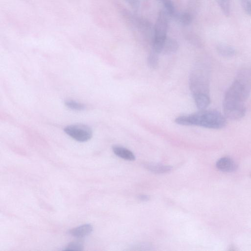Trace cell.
Masks as SVG:
<instances>
[{"label": "cell", "mask_w": 251, "mask_h": 251, "mask_svg": "<svg viewBox=\"0 0 251 251\" xmlns=\"http://www.w3.org/2000/svg\"><path fill=\"white\" fill-rule=\"evenodd\" d=\"M251 92V72L240 70L226 91L223 102L224 115L226 119L237 120L246 113V102Z\"/></svg>", "instance_id": "1"}, {"label": "cell", "mask_w": 251, "mask_h": 251, "mask_svg": "<svg viewBox=\"0 0 251 251\" xmlns=\"http://www.w3.org/2000/svg\"><path fill=\"white\" fill-rule=\"evenodd\" d=\"M210 68L203 63L198 64L190 76V89L200 110L205 109L210 103Z\"/></svg>", "instance_id": "2"}, {"label": "cell", "mask_w": 251, "mask_h": 251, "mask_svg": "<svg viewBox=\"0 0 251 251\" xmlns=\"http://www.w3.org/2000/svg\"><path fill=\"white\" fill-rule=\"evenodd\" d=\"M226 119L224 114L217 110L204 109L193 114L179 116L175 119V122L180 125L219 129L226 126Z\"/></svg>", "instance_id": "3"}, {"label": "cell", "mask_w": 251, "mask_h": 251, "mask_svg": "<svg viewBox=\"0 0 251 251\" xmlns=\"http://www.w3.org/2000/svg\"><path fill=\"white\" fill-rule=\"evenodd\" d=\"M170 16L164 10H160L158 14L155 25L152 40V50L159 54L167 39Z\"/></svg>", "instance_id": "4"}, {"label": "cell", "mask_w": 251, "mask_h": 251, "mask_svg": "<svg viewBox=\"0 0 251 251\" xmlns=\"http://www.w3.org/2000/svg\"><path fill=\"white\" fill-rule=\"evenodd\" d=\"M122 15L126 21L143 35L151 42L153 36L154 25L147 19L132 13L128 10L124 9Z\"/></svg>", "instance_id": "5"}, {"label": "cell", "mask_w": 251, "mask_h": 251, "mask_svg": "<svg viewBox=\"0 0 251 251\" xmlns=\"http://www.w3.org/2000/svg\"><path fill=\"white\" fill-rule=\"evenodd\" d=\"M64 132L74 139L79 142H86L92 136L91 128L85 125L75 124L66 126Z\"/></svg>", "instance_id": "6"}, {"label": "cell", "mask_w": 251, "mask_h": 251, "mask_svg": "<svg viewBox=\"0 0 251 251\" xmlns=\"http://www.w3.org/2000/svg\"><path fill=\"white\" fill-rule=\"evenodd\" d=\"M216 167L219 170L225 172H233L237 167L235 162L227 157L219 159L216 163Z\"/></svg>", "instance_id": "7"}, {"label": "cell", "mask_w": 251, "mask_h": 251, "mask_svg": "<svg viewBox=\"0 0 251 251\" xmlns=\"http://www.w3.org/2000/svg\"><path fill=\"white\" fill-rule=\"evenodd\" d=\"M92 230L91 225L84 224L70 230L69 233L75 237L82 238L89 235Z\"/></svg>", "instance_id": "8"}, {"label": "cell", "mask_w": 251, "mask_h": 251, "mask_svg": "<svg viewBox=\"0 0 251 251\" xmlns=\"http://www.w3.org/2000/svg\"><path fill=\"white\" fill-rule=\"evenodd\" d=\"M178 46V42L176 40L168 37L161 53L167 55L174 53L177 50Z\"/></svg>", "instance_id": "9"}, {"label": "cell", "mask_w": 251, "mask_h": 251, "mask_svg": "<svg viewBox=\"0 0 251 251\" xmlns=\"http://www.w3.org/2000/svg\"><path fill=\"white\" fill-rule=\"evenodd\" d=\"M112 150L116 155L123 159L132 161L135 158L132 152L124 147L115 146L113 147Z\"/></svg>", "instance_id": "10"}, {"label": "cell", "mask_w": 251, "mask_h": 251, "mask_svg": "<svg viewBox=\"0 0 251 251\" xmlns=\"http://www.w3.org/2000/svg\"><path fill=\"white\" fill-rule=\"evenodd\" d=\"M216 50L219 54L225 57L233 56L236 52L235 49L232 46L223 43L218 44Z\"/></svg>", "instance_id": "11"}, {"label": "cell", "mask_w": 251, "mask_h": 251, "mask_svg": "<svg viewBox=\"0 0 251 251\" xmlns=\"http://www.w3.org/2000/svg\"><path fill=\"white\" fill-rule=\"evenodd\" d=\"M145 168L154 173H165L170 171L172 167L170 166H166L156 164H147Z\"/></svg>", "instance_id": "12"}, {"label": "cell", "mask_w": 251, "mask_h": 251, "mask_svg": "<svg viewBox=\"0 0 251 251\" xmlns=\"http://www.w3.org/2000/svg\"><path fill=\"white\" fill-rule=\"evenodd\" d=\"M175 18L183 25H188L192 22L193 15L188 12H184L182 13L177 12Z\"/></svg>", "instance_id": "13"}, {"label": "cell", "mask_w": 251, "mask_h": 251, "mask_svg": "<svg viewBox=\"0 0 251 251\" xmlns=\"http://www.w3.org/2000/svg\"><path fill=\"white\" fill-rule=\"evenodd\" d=\"M164 7V10L167 13L170 17L174 18L177 12L172 0H159Z\"/></svg>", "instance_id": "14"}, {"label": "cell", "mask_w": 251, "mask_h": 251, "mask_svg": "<svg viewBox=\"0 0 251 251\" xmlns=\"http://www.w3.org/2000/svg\"><path fill=\"white\" fill-rule=\"evenodd\" d=\"M223 13L226 17L230 14V0H215Z\"/></svg>", "instance_id": "15"}, {"label": "cell", "mask_w": 251, "mask_h": 251, "mask_svg": "<svg viewBox=\"0 0 251 251\" xmlns=\"http://www.w3.org/2000/svg\"><path fill=\"white\" fill-rule=\"evenodd\" d=\"M158 53L151 50L148 57V64L150 68L156 69L158 65Z\"/></svg>", "instance_id": "16"}, {"label": "cell", "mask_w": 251, "mask_h": 251, "mask_svg": "<svg viewBox=\"0 0 251 251\" xmlns=\"http://www.w3.org/2000/svg\"><path fill=\"white\" fill-rule=\"evenodd\" d=\"M65 104L68 108L75 110L80 111L85 108L84 104L72 100L65 101Z\"/></svg>", "instance_id": "17"}, {"label": "cell", "mask_w": 251, "mask_h": 251, "mask_svg": "<svg viewBox=\"0 0 251 251\" xmlns=\"http://www.w3.org/2000/svg\"><path fill=\"white\" fill-rule=\"evenodd\" d=\"M65 250L82 251L83 245L82 243L79 241H74L70 243L64 249Z\"/></svg>", "instance_id": "18"}, {"label": "cell", "mask_w": 251, "mask_h": 251, "mask_svg": "<svg viewBox=\"0 0 251 251\" xmlns=\"http://www.w3.org/2000/svg\"><path fill=\"white\" fill-rule=\"evenodd\" d=\"M244 11L251 17V0H240Z\"/></svg>", "instance_id": "19"}, {"label": "cell", "mask_w": 251, "mask_h": 251, "mask_svg": "<svg viewBox=\"0 0 251 251\" xmlns=\"http://www.w3.org/2000/svg\"><path fill=\"white\" fill-rule=\"evenodd\" d=\"M128 5L134 10H137L140 4V0H125Z\"/></svg>", "instance_id": "20"}, {"label": "cell", "mask_w": 251, "mask_h": 251, "mask_svg": "<svg viewBox=\"0 0 251 251\" xmlns=\"http://www.w3.org/2000/svg\"><path fill=\"white\" fill-rule=\"evenodd\" d=\"M138 198L141 201H147L149 200V197L147 195H140L138 196Z\"/></svg>", "instance_id": "21"}]
</instances>
